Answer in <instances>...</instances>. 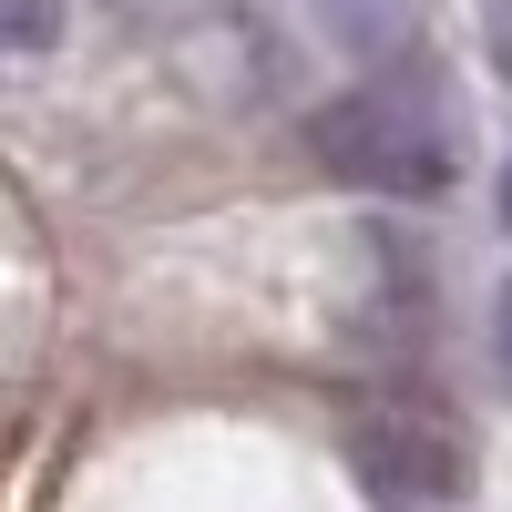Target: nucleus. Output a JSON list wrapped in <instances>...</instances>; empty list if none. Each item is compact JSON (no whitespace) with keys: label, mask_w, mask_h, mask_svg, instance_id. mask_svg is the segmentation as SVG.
<instances>
[{"label":"nucleus","mask_w":512,"mask_h":512,"mask_svg":"<svg viewBox=\"0 0 512 512\" xmlns=\"http://www.w3.org/2000/svg\"><path fill=\"white\" fill-rule=\"evenodd\" d=\"M308 154L328 164L338 185L390 195V205H431V195L461 175L451 103H441L420 72H369V82H349L338 103H318V123H308Z\"/></svg>","instance_id":"nucleus-1"},{"label":"nucleus","mask_w":512,"mask_h":512,"mask_svg":"<svg viewBox=\"0 0 512 512\" xmlns=\"http://www.w3.org/2000/svg\"><path fill=\"white\" fill-rule=\"evenodd\" d=\"M349 461H359V482L379 502H400V512H441L472 492V441H461V420L441 400H420V390H379L349 410Z\"/></svg>","instance_id":"nucleus-2"},{"label":"nucleus","mask_w":512,"mask_h":512,"mask_svg":"<svg viewBox=\"0 0 512 512\" xmlns=\"http://www.w3.org/2000/svg\"><path fill=\"white\" fill-rule=\"evenodd\" d=\"M308 11H318V31L338 41V52H359L379 72H390L400 52H420V0H308Z\"/></svg>","instance_id":"nucleus-3"},{"label":"nucleus","mask_w":512,"mask_h":512,"mask_svg":"<svg viewBox=\"0 0 512 512\" xmlns=\"http://www.w3.org/2000/svg\"><path fill=\"white\" fill-rule=\"evenodd\" d=\"M52 31H62V0H11V52H52Z\"/></svg>","instance_id":"nucleus-4"},{"label":"nucleus","mask_w":512,"mask_h":512,"mask_svg":"<svg viewBox=\"0 0 512 512\" xmlns=\"http://www.w3.org/2000/svg\"><path fill=\"white\" fill-rule=\"evenodd\" d=\"M482 62L492 82H512V0H482Z\"/></svg>","instance_id":"nucleus-5"},{"label":"nucleus","mask_w":512,"mask_h":512,"mask_svg":"<svg viewBox=\"0 0 512 512\" xmlns=\"http://www.w3.org/2000/svg\"><path fill=\"white\" fill-rule=\"evenodd\" d=\"M492 379H502V400H512V277L492 287Z\"/></svg>","instance_id":"nucleus-6"},{"label":"nucleus","mask_w":512,"mask_h":512,"mask_svg":"<svg viewBox=\"0 0 512 512\" xmlns=\"http://www.w3.org/2000/svg\"><path fill=\"white\" fill-rule=\"evenodd\" d=\"M502 226H512V175H502Z\"/></svg>","instance_id":"nucleus-7"}]
</instances>
